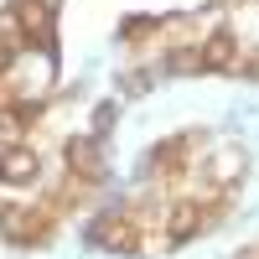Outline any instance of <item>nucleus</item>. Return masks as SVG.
Listing matches in <instances>:
<instances>
[{
	"label": "nucleus",
	"mask_w": 259,
	"mask_h": 259,
	"mask_svg": "<svg viewBox=\"0 0 259 259\" xmlns=\"http://www.w3.org/2000/svg\"><path fill=\"white\" fill-rule=\"evenodd\" d=\"M31 177H36V156L26 145H11L0 156V182H31Z\"/></svg>",
	"instance_id": "1"
}]
</instances>
